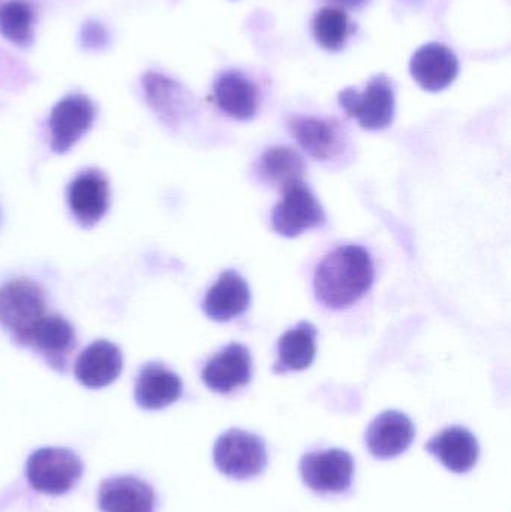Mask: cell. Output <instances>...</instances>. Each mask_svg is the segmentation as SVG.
I'll return each instance as SVG.
<instances>
[{
  "mask_svg": "<svg viewBox=\"0 0 511 512\" xmlns=\"http://www.w3.org/2000/svg\"><path fill=\"white\" fill-rule=\"evenodd\" d=\"M374 277V262L366 249L341 246L318 264L314 274L315 298L327 309H347L371 289Z\"/></svg>",
  "mask_w": 511,
  "mask_h": 512,
  "instance_id": "cell-1",
  "label": "cell"
},
{
  "mask_svg": "<svg viewBox=\"0 0 511 512\" xmlns=\"http://www.w3.org/2000/svg\"><path fill=\"white\" fill-rule=\"evenodd\" d=\"M47 315L41 286L30 279H14L0 286V325L17 345L29 346L36 325Z\"/></svg>",
  "mask_w": 511,
  "mask_h": 512,
  "instance_id": "cell-2",
  "label": "cell"
},
{
  "mask_svg": "<svg viewBox=\"0 0 511 512\" xmlns=\"http://www.w3.org/2000/svg\"><path fill=\"white\" fill-rule=\"evenodd\" d=\"M338 99L345 113L366 131L389 128L395 119V90L387 75L372 77L363 92L347 87L339 93Z\"/></svg>",
  "mask_w": 511,
  "mask_h": 512,
  "instance_id": "cell-3",
  "label": "cell"
},
{
  "mask_svg": "<svg viewBox=\"0 0 511 512\" xmlns=\"http://www.w3.org/2000/svg\"><path fill=\"white\" fill-rule=\"evenodd\" d=\"M26 475L36 492L65 495L80 481L83 463L65 448H41L27 460Z\"/></svg>",
  "mask_w": 511,
  "mask_h": 512,
  "instance_id": "cell-4",
  "label": "cell"
},
{
  "mask_svg": "<svg viewBox=\"0 0 511 512\" xmlns=\"http://www.w3.org/2000/svg\"><path fill=\"white\" fill-rule=\"evenodd\" d=\"M213 460L221 474L234 480H249L266 469V444L260 436L231 429L216 441Z\"/></svg>",
  "mask_w": 511,
  "mask_h": 512,
  "instance_id": "cell-5",
  "label": "cell"
},
{
  "mask_svg": "<svg viewBox=\"0 0 511 512\" xmlns=\"http://www.w3.org/2000/svg\"><path fill=\"white\" fill-rule=\"evenodd\" d=\"M281 192L282 200L272 212V228L279 236L293 239L326 224L323 207L303 180L285 186Z\"/></svg>",
  "mask_w": 511,
  "mask_h": 512,
  "instance_id": "cell-6",
  "label": "cell"
},
{
  "mask_svg": "<svg viewBox=\"0 0 511 512\" xmlns=\"http://www.w3.org/2000/svg\"><path fill=\"white\" fill-rule=\"evenodd\" d=\"M96 108L87 96L75 93L57 102L51 110L50 147L54 153L69 152L95 122Z\"/></svg>",
  "mask_w": 511,
  "mask_h": 512,
  "instance_id": "cell-7",
  "label": "cell"
},
{
  "mask_svg": "<svg viewBox=\"0 0 511 512\" xmlns=\"http://www.w3.org/2000/svg\"><path fill=\"white\" fill-rule=\"evenodd\" d=\"M303 483L317 493H342L353 483L354 460L347 451L309 453L300 460Z\"/></svg>",
  "mask_w": 511,
  "mask_h": 512,
  "instance_id": "cell-8",
  "label": "cell"
},
{
  "mask_svg": "<svg viewBox=\"0 0 511 512\" xmlns=\"http://www.w3.org/2000/svg\"><path fill=\"white\" fill-rule=\"evenodd\" d=\"M287 126L299 146L317 161H330L344 149V134L336 120L293 114Z\"/></svg>",
  "mask_w": 511,
  "mask_h": 512,
  "instance_id": "cell-9",
  "label": "cell"
},
{
  "mask_svg": "<svg viewBox=\"0 0 511 512\" xmlns=\"http://www.w3.org/2000/svg\"><path fill=\"white\" fill-rule=\"evenodd\" d=\"M68 204L81 227H95L110 206L107 177L98 170H87L78 174L68 186Z\"/></svg>",
  "mask_w": 511,
  "mask_h": 512,
  "instance_id": "cell-10",
  "label": "cell"
},
{
  "mask_svg": "<svg viewBox=\"0 0 511 512\" xmlns=\"http://www.w3.org/2000/svg\"><path fill=\"white\" fill-rule=\"evenodd\" d=\"M410 72L422 89L428 92H441L458 77L459 60L446 45L431 42L413 54Z\"/></svg>",
  "mask_w": 511,
  "mask_h": 512,
  "instance_id": "cell-11",
  "label": "cell"
},
{
  "mask_svg": "<svg viewBox=\"0 0 511 512\" xmlns=\"http://www.w3.org/2000/svg\"><path fill=\"white\" fill-rule=\"evenodd\" d=\"M252 360L249 349L240 343H230L219 351L201 373L204 384L216 393L228 394L249 384Z\"/></svg>",
  "mask_w": 511,
  "mask_h": 512,
  "instance_id": "cell-12",
  "label": "cell"
},
{
  "mask_svg": "<svg viewBox=\"0 0 511 512\" xmlns=\"http://www.w3.org/2000/svg\"><path fill=\"white\" fill-rule=\"evenodd\" d=\"M414 435L416 430L407 415L386 411L369 424L366 445L377 459H395L410 448Z\"/></svg>",
  "mask_w": 511,
  "mask_h": 512,
  "instance_id": "cell-13",
  "label": "cell"
},
{
  "mask_svg": "<svg viewBox=\"0 0 511 512\" xmlns=\"http://www.w3.org/2000/svg\"><path fill=\"white\" fill-rule=\"evenodd\" d=\"M143 89L147 104L165 125L176 128L191 114L194 107L191 95L177 81L156 72H147L143 77Z\"/></svg>",
  "mask_w": 511,
  "mask_h": 512,
  "instance_id": "cell-14",
  "label": "cell"
},
{
  "mask_svg": "<svg viewBox=\"0 0 511 512\" xmlns=\"http://www.w3.org/2000/svg\"><path fill=\"white\" fill-rule=\"evenodd\" d=\"M123 369L120 349L107 340H96L75 361V378L84 387L104 388L113 384Z\"/></svg>",
  "mask_w": 511,
  "mask_h": 512,
  "instance_id": "cell-15",
  "label": "cell"
},
{
  "mask_svg": "<svg viewBox=\"0 0 511 512\" xmlns=\"http://www.w3.org/2000/svg\"><path fill=\"white\" fill-rule=\"evenodd\" d=\"M251 304L248 283L236 271L228 270L207 291L203 312L213 321L227 322L243 315Z\"/></svg>",
  "mask_w": 511,
  "mask_h": 512,
  "instance_id": "cell-16",
  "label": "cell"
},
{
  "mask_svg": "<svg viewBox=\"0 0 511 512\" xmlns=\"http://www.w3.org/2000/svg\"><path fill=\"white\" fill-rule=\"evenodd\" d=\"M29 346L45 358L48 366L65 372L69 355L75 346L74 327L62 316L47 313L33 330Z\"/></svg>",
  "mask_w": 511,
  "mask_h": 512,
  "instance_id": "cell-17",
  "label": "cell"
},
{
  "mask_svg": "<svg viewBox=\"0 0 511 512\" xmlns=\"http://www.w3.org/2000/svg\"><path fill=\"white\" fill-rule=\"evenodd\" d=\"M213 99L222 113L236 120H252L258 111V90L242 72H222L213 84Z\"/></svg>",
  "mask_w": 511,
  "mask_h": 512,
  "instance_id": "cell-18",
  "label": "cell"
},
{
  "mask_svg": "<svg viewBox=\"0 0 511 512\" xmlns=\"http://www.w3.org/2000/svg\"><path fill=\"white\" fill-rule=\"evenodd\" d=\"M183 384L176 373L159 363L140 370L135 385V402L146 411H158L173 405L182 396Z\"/></svg>",
  "mask_w": 511,
  "mask_h": 512,
  "instance_id": "cell-19",
  "label": "cell"
},
{
  "mask_svg": "<svg viewBox=\"0 0 511 512\" xmlns=\"http://www.w3.org/2000/svg\"><path fill=\"white\" fill-rule=\"evenodd\" d=\"M426 450L437 457L449 471L467 474L479 460L476 436L464 427H449L426 444Z\"/></svg>",
  "mask_w": 511,
  "mask_h": 512,
  "instance_id": "cell-20",
  "label": "cell"
},
{
  "mask_svg": "<svg viewBox=\"0 0 511 512\" xmlns=\"http://www.w3.org/2000/svg\"><path fill=\"white\" fill-rule=\"evenodd\" d=\"M102 512H155V492L135 477H114L99 487Z\"/></svg>",
  "mask_w": 511,
  "mask_h": 512,
  "instance_id": "cell-21",
  "label": "cell"
},
{
  "mask_svg": "<svg viewBox=\"0 0 511 512\" xmlns=\"http://www.w3.org/2000/svg\"><path fill=\"white\" fill-rule=\"evenodd\" d=\"M317 328L308 321L282 334L278 343V360L273 366L275 373L299 372L314 363L317 354Z\"/></svg>",
  "mask_w": 511,
  "mask_h": 512,
  "instance_id": "cell-22",
  "label": "cell"
},
{
  "mask_svg": "<svg viewBox=\"0 0 511 512\" xmlns=\"http://www.w3.org/2000/svg\"><path fill=\"white\" fill-rule=\"evenodd\" d=\"M305 171V159L288 146L270 147L258 162L260 179L281 191L285 186L302 180Z\"/></svg>",
  "mask_w": 511,
  "mask_h": 512,
  "instance_id": "cell-23",
  "label": "cell"
},
{
  "mask_svg": "<svg viewBox=\"0 0 511 512\" xmlns=\"http://www.w3.org/2000/svg\"><path fill=\"white\" fill-rule=\"evenodd\" d=\"M356 30V23L351 20L347 11L336 6L321 8L312 20V35L315 41L324 50L332 53L344 50Z\"/></svg>",
  "mask_w": 511,
  "mask_h": 512,
  "instance_id": "cell-24",
  "label": "cell"
},
{
  "mask_svg": "<svg viewBox=\"0 0 511 512\" xmlns=\"http://www.w3.org/2000/svg\"><path fill=\"white\" fill-rule=\"evenodd\" d=\"M35 8L27 0H0V35L29 48L35 41Z\"/></svg>",
  "mask_w": 511,
  "mask_h": 512,
  "instance_id": "cell-25",
  "label": "cell"
},
{
  "mask_svg": "<svg viewBox=\"0 0 511 512\" xmlns=\"http://www.w3.org/2000/svg\"><path fill=\"white\" fill-rule=\"evenodd\" d=\"M107 39V32L101 24L95 23V21L84 24L83 32H81V42H83L84 47H104L107 44Z\"/></svg>",
  "mask_w": 511,
  "mask_h": 512,
  "instance_id": "cell-26",
  "label": "cell"
},
{
  "mask_svg": "<svg viewBox=\"0 0 511 512\" xmlns=\"http://www.w3.org/2000/svg\"><path fill=\"white\" fill-rule=\"evenodd\" d=\"M326 2L332 3V6H336V8L341 9H360L363 6L368 5L371 0H326Z\"/></svg>",
  "mask_w": 511,
  "mask_h": 512,
  "instance_id": "cell-27",
  "label": "cell"
}]
</instances>
